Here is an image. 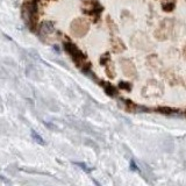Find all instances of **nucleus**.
<instances>
[{"instance_id":"1","label":"nucleus","mask_w":186,"mask_h":186,"mask_svg":"<svg viewBox=\"0 0 186 186\" xmlns=\"http://www.w3.org/2000/svg\"><path fill=\"white\" fill-rule=\"evenodd\" d=\"M65 49H67V51H69V52L72 55V57H73L75 59H84V55H83L73 44L65 43Z\"/></svg>"},{"instance_id":"2","label":"nucleus","mask_w":186,"mask_h":186,"mask_svg":"<svg viewBox=\"0 0 186 186\" xmlns=\"http://www.w3.org/2000/svg\"><path fill=\"white\" fill-rule=\"evenodd\" d=\"M104 90H105V92L107 93L109 97H115V96H117V91H116V88H115L114 86H112L111 84H108V83H105V84H104Z\"/></svg>"},{"instance_id":"7","label":"nucleus","mask_w":186,"mask_h":186,"mask_svg":"<svg viewBox=\"0 0 186 186\" xmlns=\"http://www.w3.org/2000/svg\"><path fill=\"white\" fill-rule=\"evenodd\" d=\"M94 183H96V185H97V186H100V184H99L98 181H94Z\"/></svg>"},{"instance_id":"4","label":"nucleus","mask_w":186,"mask_h":186,"mask_svg":"<svg viewBox=\"0 0 186 186\" xmlns=\"http://www.w3.org/2000/svg\"><path fill=\"white\" fill-rule=\"evenodd\" d=\"M119 87L122 88V90H126V91H130V90H132L130 84H128V83H126V81H121V83L119 84Z\"/></svg>"},{"instance_id":"3","label":"nucleus","mask_w":186,"mask_h":186,"mask_svg":"<svg viewBox=\"0 0 186 186\" xmlns=\"http://www.w3.org/2000/svg\"><path fill=\"white\" fill-rule=\"evenodd\" d=\"M157 111H158L160 113L165 114V115H169V114H171V113L173 112V109H171V108H169V107H162V108H157Z\"/></svg>"},{"instance_id":"6","label":"nucleus","mask_w":186,"mask_h":186,"mask_svg":"<svg viewBox=\"0 0 186 186\" xmlns=\"http://www.w3.org/2000/svg\"><path fill=\"white\" fill-rule=\"evenodd\" d=\"M130 168H132V169H134V171H137V170H138V168H137V165H136L135 161H133V160H132V162H130Z\"/></svg>"},{"instance_id":"5","label":"nucleus","mask_w":186,"mask_h":186,"mask_svg":"<svg viewBox=\"0 0 186 186\" xmlns=\"http://www.w3.org/2000/svg\"><path fill=\"white\" fill-rule=\"evenodd\" d=\"M173 7H174V5H173V4H171V5H170V4H168V5H164V6H163V8H164L165 11H172V10H173Z\"/></svg>"}]
</instances>
